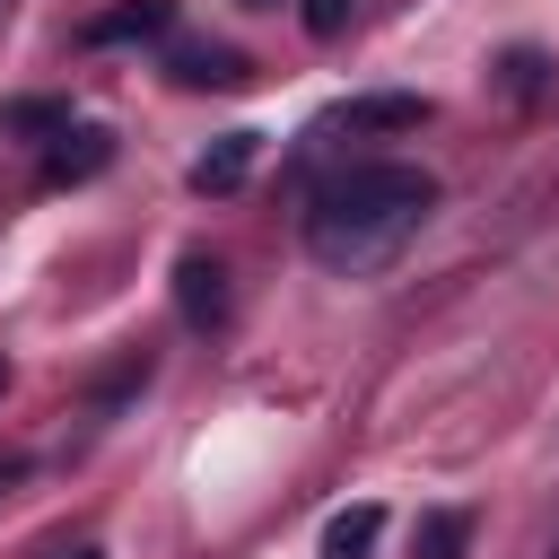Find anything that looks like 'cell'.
Returning a JSON list of instances; mask_svg holds the SVG:
<instances>
[{
	"label": "cell",
	"mask_w": 559,
	"mask_h": 559,
	"mask_svg": "<svg viewBox=\"0 0 559 559\" xmlns=\"http://www.w3.org/2000/svg\"><path fill=\"white\" fill-rule=\"evenodd\" d=\"M376 542H384V507L376 498H358V507H341L323 524V559H376Z\"/></svg>",
	"instance_id": "obj_4"
},
{
	"label": "cell",
	"mask_w": 559,
	"mask_h": 559,
	"mask_svg": "<svg viewBox=\"0 0 559 559\" xmlns=\"http://www.w3.org/2000/svg\"><path fill=\"white\" fill-rule=\"evenodd\" d=\"M253 9H271V0H253Z\"/></svg>",
	"instance_id": "obj_14"
},
{
	"label": "cell",
	"mask_w": 559,
	"mask_h": 559,
	"mask_svg": "<svg viewBox=\"0 0 559 559\" xmlns=\"http://www.w3.org/2000/svg\"><path fill=\"white\" fill-rule=\"evenodd\" d=\"M428 210H437V183L419 166H349V175H332L314 192L306 253L323 271H341V280H367V271L402 262V245L428 227Z\"/></svg>",
	"instance_id": "obj_1"
},
{
	"label": "cell",
	"mask_w": 559,
	"mask_h": 559,
	"mask_svg": "<svg viewBox=\"0 0 559 559\" xmlns=\"http://www.w3.org/2000/svg\"><path fill=\"white\" fill-rule=\"evenodd\" d=\"M341 122H349V131H419L428 105H419V96H358Z\"/></svg>",
	"instance_id": "obj_9"
},
{
	"label": "cell",
	"mask_w": 559,
	"mask_h": 559,
	"mask_svg": "<svg viewBox=\"0 0 559 559\" xmlns=\"http://www.w3.org/2000/svg\"><path fill=\"white\" fill-rule=\"evenodd\" d=\"M61 559H105V550H96V542H79V550H61Z\"/></svg>",
	"instance_id": "obj_12"
},
{
	"label": "cell",
	"mask_w": 559,
	"mask_h": 559,
	"mask_svg": "<svg viewBox=\"0 0 559 559\" xmlns=\"http://www.w3.org/2000/svg\"><path fill=\"white\" fill-rule=\"evenodd\" d=\"M52 140H61V148L44 157V183H87V175H96V166L114 157V140H105L96 122H61Z\"/></svg>",
	"instance_id": "obj_3"
},
{
	"label": "cell",
	"mask_w": 559,
	"mask_h": 559,
	"mask_svg": "<svg viewBox=\"0 0 559 559\" xmlns=\"http://www.w3.org/2000/svg\"><path fill=\"white\" fill-rule=\"evenodd\" d=\"M70 122V105H52V96H17V105H0V131H61Z\"/></svg>",
	"instance_id": "obj_10"
},
{
	"label": "cell",
	"mask_w": 559,
	"mask_h": 559,
	"mask_svg": "<svg viewBox=\"0 0 559 559\" xmlns=\"http://www.w3.org/2000/svg\"><path fill=\"white\" fill-rule=\"evenodd\" d=\"M349 9H358V0H306V35H314V44H332V35L349 26Z\"/></svg>",
	"instance_id": "obj_11"
},
{
	"label": "cell",
	"mask_w": 559,
	"mask_h": 559,
	"mask_svg": "<svg viewBox=\"0 0 559 559\" xmlns=\"http://www.w3.org/2000/svg\"><path fill=\"white\" fill-rule=\"evenodd\" d=\"M175 306H183L192 332H218L227 323V262L218 253H183L175 262Z\"/></svg>",
	"instance_id": "obj_2"
},
{
	"label": "cell",
	"mask_w": 559,
	"mask_h": 559,
	"mask_svg": "<svg viewBox=\"0 0 559 559\" xmlns=\"http://www.w3.org/2000/svg\"><path fill=\"white\" fill-rule=\"evenodd\" d=\"M175 26V0H122L105 17H87V44H131V35H166Z\"/></svg>",
	"instance_id": "obj_5"
},
{
	"label": "cell",
	"mask_w": 559,
	"mask_h": 559,
	"mask_svg": "<svg viewBox=\"0 0 559 559\" xmlns=\"http://www.w3.org/2000/svg\"><path fill=\"white\" fill-rule=\"evenodd\" d=\"M175 79L183 87H245V52L236 44H183L175 52Z\"/></svg>",
	"instance_id": "obj_6"
},
{
	"label": "cell",
	"mask_w": 559,
	"mask_h": 559,
	"mask_svg": "<svg viewBox=\"0 0 559 559\" xmlns=\"http://www.w3.org/2000/svg\"><path fill=\"white\" fill-rule=\"evenodd\" d=\"M472 550V515L463 507H428L419 533H411V559H463Z\"/></svg>",
	"instance_id": "obj_7"
},
{
	"label": "cell",
	"mask_w": 559,
	"mask_h": 559,
	"mask_svg": "<svg viewBox=\"0 0 559 559\" xmlns=\"http://www.w3.org/2000/svg\"><path fill=\"white\" fill-rule=\"evenodd\" d=\"M550 559H559V550H550Z\"/></svg>",
	"instance_id": "obj_15"
},
{
	"label": "cell",
	"mask_w": 559,
	"mask_h": 559,
	"mask_svg": "<svg viewBox=\"0 0 559 559\" xmlns=\"http://www.w3.org/2000/svg\"><path fill=\"white\" fill-rule=\"evenodd\" d=\"M0 384H9V367H0Z\"/></svg>",
	"instance_id": "obj_13"
},
{
	"label": "cell",
	"mask_w": 559,
	"mask_h": 559,
	"mask_svg": "<svg viewBox=\"0 0 559 559\" xmlns=\"http://www.w3.org/2000/svg\"><path fill=\"white\" fill-rule=\"evenodd\" d=\"M245 166H253V131H227V140L192 166V192H236V183H245Z\"/></svg>",
	"instance_id": "obj_8"
}]
</instances>
